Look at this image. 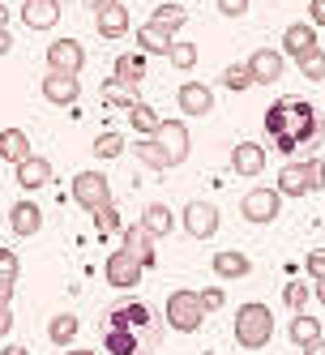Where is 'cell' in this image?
<instances>
[{
	"instance_id": "1",
	"label": "cell",
	"mask_w": 325,
	"mask_h": 355,
	"mask_svg": "<svg viewBox=\"0 0 325 355\" xmlns=\"http://www.w3.org/2000/svg\"><path fill=\"white\" fill-rule=\"evenodd\" d=\"M231 329H236V343L244 351H265L274 343V309L261 300H248V304H240Z\"/></svg>"
},
{
	"instance_id": "2",
	"label": "cell",
	"mask_w": 325,
	"mask_h": 355,
	"mask_svg": "<svg viewBox=\"0 0 325 355\" xmlns=\"http://www.w3.org/2000/svg\"><path fill=\"white\" fill-rule=\"evenodd\" d=\"M206 321V309H202V295L180 287V291H171L167 295V325L176 329V334H197Z\"/></svg>"
},
{
	"instance_id": "3",
	"label": "cell",
	"mask_w": 325,
	"mask_h": 355,
	"mask_svg": "<svg viewBox=\"0 0 325 355\" xmlns=\"http://www.w3.org/2000/svg\"><path fill=\"white\" fill-rule=\"evenodd\" d=\"M283 214V193L279 189H270V184H257V189H248L244 201H240V218L244 223H253V227H265Z\"/></svg>"
},
{
	"instance_id": "4",
	"label": "cell",
	"mask_w": 325,
	"mask_h": 355,
	"mask_svg": "<svg viewBox=\"0 0 325 355\" xmlns=\"http://www.w3.org/2000/svg\"><path fill=\"white\" fill-rule=\"evenodd\" d=\"M73 201H78V206L82 210H98V206H107V201H112V184H107V175L103 171H78V175H73Z\"/></svg>"
},
{
	"instance_id": "5",
	"label": "cell",
	"mask_w": 325,
	"mask_h": 355,
	"mask_svg": "<svg viewBox=\"0 0 325 355\" xmlns=\"http://www.w3.org/2000/svg\"><path fill=\"white\" fill-rule=\"evenodd\" d=\"M82 69H86V47L78 39L47 43V73H69V78H78Z\"/></svg>"
},
{
	"instance_id": "6",
	"label": "cell",
	"mask_w": 325,
	"mask_h": 355,
	"mask_svg": "<svg viewBox=\"0 0 325 355\" xmlns=\"http://www.w3.org/2000/svg\"><path fill=\"white\" fill-rule=\"evenodd\" d=\"M141 274H146V266L133 257V252H124V248H116L112 257L103 261V278H107L112 287H120V291L137 287V283H141Z\"/></svg>"
},
{
	"instance_id": "7",
	"label": "cell",
	"mask_w": 325,
	"mask_h": 355,
	"mask_svg": "<svg viewBox=\"0 0 325 355\" xmlns=\"http://www.w3.org/2000/svg\"><path fill=\"white\" fill-rule=\"evenodd\" d=\"M155 141L167 150L171 167H180V163L188 159V150H193V137H188V124H184V120H163L159 133H155Z\"/></svg>"
},
{
	"instance_id": "8",
	"label": "cell",
	"mask_w": 325,
	"mask_h": 355,
	"mask_svg": "<svg viewBox=\"0 0 325 355\" xmlns=\"http://www.w3.org/2000/svg\"><path fill=\"white\" fill-rule=\"evenodd\" d=\"M180 223L193 240H210L218 232V206H210V201H188L180 210Z\"/></svg>"
},
{
	"instance_id": "9",
	"label": "cell",
	"mask_w": 325,
	"mask_h": 355,
	"mask_svg": "<svg viewBox=\"0 0 325 355\" xmlns=\"http://www.w3.org/2000/svg\"><path fill=\"white\" fill-rule=\"evenodd\" d=\"M248 73H253V86H274L287 73V56L274 52V47H257L248 56Z\"/></svg>"
},
{
	"instance_id": "10",
	"label": "cell",
	"mask_w": 325,
	"mask_h": 355,
	"mask_svg": "<svg viewBox=\"0 0 325 355\" xmlns=\"http://www.w3.org/2000/svg\"><path fill=\"white\" fill-rule=\"evenodd\" d=\"M120 248H124V252H133V257H137L146 270H155V266H159L155 236H150L141 223H124V232H120Z\"/></svg>"
},
{
	"instance_id": "11",
	"label": "cell",
	"mask_w": 325,
	"mask_h": 355,
	"mask_svg": "<svg viewBox=\"0 0 325 355\" xmlns=\"http://www.w3.org/2000/svg\"><path fill=\"white\" fill-rule=\"evenodd\" d=\"M39 90H43V98H47L52 107H73V103L82 98V82L69 78V73H47Z\"/></svg>"
},
{
	"instance_id": "12",
	"label": "cell",
	"mask_w": 325,
	"mask_h": 355,
	"mask_svg": "<svg viewBox=\"0 0 325 355\" xmlns=\"http://www.w3.org/2000/svg\"><path fill=\"white\" fill-rule=\"evenodd\" d=\"M176 107H180L184 116H210V112H214V90H210L206 82H180Z\"/></svg>"
},
{
	"instance_id": "13",
	"label": "cell",
	"mask_w": 325,
	"mask_h": 355,
	"mask_svg": "<svg viewBox=\"0 0 325 355\" xmlns=\"http://www.w3.org/2000/svg\"><path fill=\"white\" fill-rule=\"evenodd\" d=\"M210 270H214V278H222V283H240V278L253 274V261H248L240 248H218L210 257Z\"/></svg>"
},
{
	"instance_id": "14",
	"label": "cell",
	"mask_w": 325,
	"mask_h": 355,
	"mask_svg": "<svg viewBox=\"0 0 325 355\" xmlns=\"http://www.w3.org/2000/svg\"><path fill=\"white\" fill-rule=\"evenodd\" d=\"M291 137L299 146H313L321 137V120H317L313 103H304V98H291Z\"/></svg>"
},
{
	"instance_id": "15",
	"label": "cell",
	"mask_w": 325,
	"mask_h": 355,
	"mask_svg": "<svg viewBox=\"0 0 325 355\" xmlns=\"http://www.w3.org/2000/svg\"><path fill=\"white\" fill-rule=\"evenodd\" d=\"M231 171L240 175V180H253V175H261V171H265V146H257V141L231 146Z\"/></svg>"
},
{
	"instance_id": "16",
	"label": "cell",
	"mask_w": 325,
	"mask_h": 355,
	"mask_svg": "<svg viewBox=\"0 0 325 355\" xmlns=\"http://www.w3.org/2000/svg\"><path fill=\"white\" fill-rule=\"evenodd\" d=\"M60 0H26L21 5V21H26L30 31H56L60 26Z\"/></svg>"
},
{
	"instance_id": "17",
	"label": "cell",
	"mask_w": 325,
	"mask_h": 355,
	"mask_svg": "<svg viewBox=\"0 0 325 355\" xmlns=\"http://www.w3.org/2000/svg\"><path fill=\"white\" fill-rule=\"evenodd\" d=\"M94 31L103 35V39H124V35L133 31V17H129V9L116 0V5H107V9L94 13Z\"/></svg>"
},
{
	"instance_id": "18",
	"label": "cell",
	"mask_w": 325,
	"mask_h": 355,
	"mask_svg": "<svg viewBox=\"0 0 325 355\" xmlns=\"http://www.w3.org/2000/svg\"><path fill=\"white\" fill-rule=\"evenodd\" d=\"M13 180L26 189V193H35V189H43V184H52V163H47L43 155H30V159H21V163L13 167Z\"/></svg>"
},
{
	"instance_id": "19",
	"label": "cell",
	"mask_w": 325,
	"mask_h": 355,
	"mask_svg": "<svg viewBox=\"0 0 325 355\" xmlns=\"http://www.w3.org/2000/svg\"><path fill=\"white\" fill-rule=\"evenodd\" d=\"M274 189H279L283 197H308L313 193V184H308V163H283Z\"/></svg>"
},
{
	"instance_id": "20",
	"label": "cell",
	"mask_w": 325,
	"mask_h": 355,
	"mask_svg": "<svg viewBox=\"0 0 325 355\" xmlns=\"http://www.w3.org/2000/svg\"><path fill=\"white\" fill-rule=\"evenodd\" d=\"M137 223H141L155 240H163V236L176 232V214H171V206H163V201H150V206L141 210V218H137Z\"/></svg>"
},
{
	"instance_id": "21",
	"label": "cell",
	"mask_w": 325,
	"mask_h": 355,
	"mask_svg": "<svg viewBox=\"0 0 325 355\" xmlns=\"http://www.w3.org/2000/svg\"><path fill=\"white\" fill-rule=\"evenodd\" d=\"M9 227H13V236H35L39 227H43V210L35 206V201H13V210H9Z\"/></svg>"
},
{
	"instance_id": "22",
	"label": "cell",
	"mask_w": 325,
	"mask_h": 355,
	"mask_svg": "<svg viewBox=\"0 0 325 355\" xmlns=\"http://www.w3.org/2000/svg\"><path fill=\"white\" fill-rule=\"evenodd\" d=\"M308 47H317V26L313 21H291V26L283 31V56H299V52H308Z\"/></svg>"
},
{
	"instance_id": "23",
	"label": "cell",
	"mask_w": 325,
	"mask_h": 355,
	"mask_svg": "<svg viewBox=\"0 0 325 355\" xmlns=\"http://www.w3.org/2000/svg\"><path fill=\"white\" fill-rule=\"evenodd\" d=\"M35 155V146H30V137H26V129H0V159L5 163H21V159H30Z\"/></svg>"
},
{
	"instance_id": "24",
	"label": "cell",
	"mask_w": 325,
	"mask_h": 355,
	"mask_svg": "<svg viewBox=\"0 0 325 355\" xmlns=\"http://www.w3.org/2000/svg\"><path fill=\"white\" fill-rule=\"evenodd\" d=\"M287 338L304 351V347H313V343H321L325 338V329H321V321L317 317H308V313H295L291 317V325H287Z\"/></svg>"
},
{
	"instance_id": "25",
	"label": "cell",
	"mask_w": 325,
	"mask_h": 355,
	"mask_svg": "<svg viewBox=\"0 0 325 355\" xmlns=\"http://www.w3.org/2000/svg\"><path fill=\"white\" fill-rule=\"evenodd\" d=\"M150 325V309L146 304H120L107 313V329H146Z\"/></svg>"
},
{
	"instance_id": "26",
	"label": "cell",
	"mask_w": 325,
	"mask_h": 355,
	"mask_svg": "<svg viewBox=\"0 0 325 355\" xmlns=\"http://www.w3.org/2000/svg\"><path fill=\"white\" fill-rule=\"evenodd\" d=\"M98 94H103V103H107V107H116V112H129V107L137 103V98H141L133 82H120V78H107Z\"/></svg>"
},
{
	"instance_id": "27",
	"label": "cell",
	"mask_w": 325,
	"mask_h": 355,
	"mask_svg": "<svg viewBox=\"0 0 325 355\" xmlns=\"http://www.w3.org/2000/svg\"><path fill=\"white\" fill-rule=\"evenodd\" d=\"M124 116H129V129H133L137 137H155V133H159V124H163V116L150 107V103H141V98H137V103L124 112Z\"/></svg>"
},
{
	"instance_id": "28",
	"label": "cell",
	"mask_w": 325,
	"mask_h": 355,
	"mask_svg": "<svg viewBox=\"0 0 325 355\" xmlns=\"http://www.w3.org/2000/svg\"><path fill=\"white\" fill-rule=\"evenodd\" d=\"M171 43H176V39L163 35L159 26H150V21H146V26H137V52H146V56H167Z\"/></svg>"
},
{
	"instance_id": "29",
	"label": "cell",
	"mask_w": 325,
	"mask_h": 355,
	"mask_svg": "<svg viewBox=\"0 0 325 355\" xmlns=\"http://www.w3.org/2000/svg\"><path fill=\"white\" fill-rule=\"evenodd\" d=\"M78 329H82V321L73 317V313H56L52 321H47V338H52V347H64L69 351V343L78 338Z\"/></svg>"
},
{
	"instance_id": "30",
	"label": "cell",
	"mask_w": 325,
	"mask_h": 355,
	"mask_svg": "<svg viewBox=\"0 0 325 355\" xmlns=\"http://www.w3.org/2000/svg\"><path fill=\"white\" fill-rule=\"evenodd\" d=\"M137 163L150 167V171H171V159H167V150L155 141V137H137Z\"/></svg>"
},
{
	"instance_id": "31",
	"label": "cell",
	"mask_w": 325,
	"mask_h": 355,
	"mask_svg": "<svg viewBox=\"0 0 325 355\" xmlns=\"http://www.w3.org/2000/svg\"><path fill=\"white\" fill-rule=\"evenodd\" d=\"M184 21H188V9H180V5H159L150 13V26H159L171 39H176V31H184Z\"/></svg>"
},
{
	"instance_id": "32",
	"label": "cell",
	"mask_w": 325,
	"mask_h": 355,
	"mask_svg": "<svg viewBox=\"0 0 325 355\" xmlns=\"http://www.w3.org/2000/svg\"><path fill=\"white\" fill-rule=\"evenodd\" d=\"M112 78L141 86V78H146V52H124V56H116V69H112Z\"/></svg>"
},
{
	"instance_id": "33",
	"label": "cell",
	"mask_w": 325,
	"mask_h": 355,
	"mask_svg": "<svg viewBox=\"0 0 325 355\" xmlns=\"http://www.w3.org/2000/svg\"><path fill=\"white\" fill-rule=\"evenodd\" d=\"M295 69H299V78H308V82H325V47H308V52H299L295 56Z\"/></svg>"
},
{
	"instance_id": "34",
	"label": "cell",
	"mask_w": 325,
	"mask_h": 355,
	"mask_svg": "<svg viewBox=\"0 0 325 355\" xmlns=\"http://www.w3.org/2000/svg\"><path fill=\"white\" fill-rule=\"evenodd\" d=\"M103 351H107V355H137V351H141V343H137V329H107Z\"/></svg>"
},
{
	"instance_id": "35",
	"label": "cell",
	"mask_w": 325,
	"mask_h": 355,
	"mask_svg": "<svg viewBox=\"0 0 325 355\" xmlns=\"http://www.w3.org/2000/svg\"><path fill=\"white\" fill-rule=\"evenodd\" d=\"M265 133L270 137L291 133V98H279L274 107H265Z\"/></svg>"
},
{
	"instance_id": "36",
	"label": "cell",
	"mask_w": 325,
	"mask_h": 355,
	"mask_svg": "<svg viewBox=\"0 0 325 355\" xmlns=\"http://www.w3.org/2000/svg\"><path fill=\"white\" fill-rule=\"evenodd\" d=\"M94 232H98V236H116V232H124V218H120V210H116V201H107V206L94 210Z\"/></svg>"
},
{
	"instance_id": "37",
	"label": "cell",
	"mask_w": 325,
	"mask_h": 355,
	"mask_svg": "<svg viewBox=\"0 0 325 355\" xmlns=\"http://www.w3.org/2000/svg\"><path fill=\"white\" fill-rule=\"evenodd\" d=\"M222 86H227V90H248V86H253V73H248V64H227V69H222Z\"/></svg>"
},
{
	"instance_id": "38",
	"label": "cell",
	"mask_w": 325,
	"mask_h": 355,
	"mask_svg": "<svg viewBox=\"0 0 325 355\" xmlns=\"http://www.w3.org/2000/svg\"><path fill=\"white\" fill-rule=\"evenodd\" d=\"M94 155L98 159H120L124 155V137L120 133H98L94 137Z\"/></svg>"
},
{
	"instance_id": "39",
	"label": "cell",
	"mask_w": 325,
	"mask_h": 355,
	"mask_svg": "<svg viewBox=\"0 0 325 355\" xmlns=\"http://www.w3.org/2000/svg\"><path fill=\"white\" fill-rule=\"evenodd\" d=\"M283 304L291 313H308V283H287L283 287Z\"/></svg>"
},
{
	"instance_id": "40",
	"label": "cell",
	"mask_w": 325,
	"mask_h": 355,
	"mask_svg": "<svg viewBox=\"0 0 325 355\" xmlns=\"http://www.w3.org/2000/svg\"><path fill=\"white\" fill-rule=\"evenodd\" d=\"M167 60L176 64V69H184V73H188V69L197 64V47H193V43H171V52H167Z\"/></svg>"
},
{
	"instance_id": "41",
	"label": "cell",
	"mask_w": 325,
	"mask_h": 355,
	"mask_svg": "<svg viewBox=\"0 0 325 355\" xmlns=\"http://www.w3.org/2000/svg\"><path fill=\"white\" fill-rule=\"evenodd\" d=\"M17 270H21L17 252L13 248H0V283H17Z\"/></svg>"
},
{
	"instance_id": "42",
	"label": "cell",
	"mask_w": 325,
	"mask_h": 355,
	"mask_svg": "<svg viewBox=\"0 0 325 355\" xmlns=\"http://www.w3.org/2000/svg\"><path fill=\"white\" fill-rule=\"evenodd\" d=\"M304 270H308V283H321V278H325V248H308Z\"/></svg>"
},
{
	"instance_id": "43",
	"label": "cell",
	"mask_w": 325,
	"mask_h": 355,
	"mask_svg": "<svg viewBox=\"0 0 325 355\" xmlns=\"http://www.w3.org/2000/svg\"><path fill=\"white\" fill-rule=\"evenodd\" d=\"M197 295H202V309L206 313H218L222 304H227V291H222V287H206V291H197Z\"/></svg>"
},
{
	"instance_id": "44",
	"label": "cell",
	"mask_w": 325,
	"mask_h": 355,
	"mask_svg": "<svg viewBox=\"0 0 325 355\" xmlns=\"http://www.w3.org/2000/svg\"><path fill=\"white\" fill-rule=\"evenodd\" d=\"M308 184H313V193L325 189V159H308Z\"/></svg>"
},
{
	"instance_id": "45",
	"label": "cell",
	"mask_w": 325,
	"mask_h": 355,
	"mask_svg": "<svg viewBox=\"0 0 325 355\" xmlns=\"http://www.w3.org/2000/svg\"><path fill=\"white\" fill-rule=\"evenodd\" d=\"M222 17H244L248 13V0H214Z\"/></svg>"
},
{
	"instance_id": "46",
	"label": "cell",
	"mask_w": 325,
	"mask_h": 355,
	"mask_svg": "<svg viewBox=\"0 0 325 355\" xmlns=\"http://www.w3.org/2000/svg\"><path fill=\"white\" fill-rule=\"evenodd\" d=\"M274 150H279V155H283V159H291V155H295V150H299V141H295L291 133H283V137H274Z\"/></svg>"
},
{
	"instance_id": "47",
	"label": "cell",
	"mask_w": 325,
	"mask_h": 355,
	"mask_svg": "<svg viewBox=\"0 0 325 355\" xmlns=\"http://www.w3.org/2000/svg\"><path fill=\"white\" fill-rule=\"evenodd\" d=\"M308 21L313 26H325V0H308Z\"/></svg>"
},
{
	"instance_id": "48",
	"label": "cell",
	"mask_w": 325,
	"mask_h": 355,
	"mask_svg": "<svg viewBox=\"0 0 325 355\" xmlns=\"http://www.w3.org/2000/svg\"><path fill=\"white\" fill-rule=\"evenodd\" d=\"M9 329H13V309L0 304V338H9Z\"/></svg>"
},
{
	"instance_id": "49",
	"label": "cell",
	"mask_w": 325,
	"mask_h": 355,
	"mask_svg": "<svg viewBox=\"0 0 325 355\" xmlns=\"http://www.w3.org/2000/svg\"><path fill=\"white\" fill-rule=\"evenodd\" d=\"M13 52V35H9V26H0V56H9Z\"/></svg>"
},
{
	"instance_id": "50",
	"label": "cell",
	"mask_w": 325,
	"mask_h": 355,
	"mask_svg": "<svg viewBox=\"0 0 325 355\" xmlns=\"http://www.w3.org/2000/svg\"><path fill=\"white\" fill-rule=\"evenodd\" d=\"M13 291H17V283H0V304H9V300H13Z\"/></svg>"
},
{
	"instance_id": "51",
	"label": "cell",
	"mask_w": 325,
	"mask_h": 355,
	"mask_svg": "<svg viewBox=\"0 0 325 355\" xmlns=\"http://www.w3.org/2000/svg\"><path fill=\"white\" fill-rule=\"evenodd\" d=\"M82 5H86L90 13H98V9H107V5H116V0H82Z\"/></svg>"
},
{
	"instance_id": "52",
	"label": "cell",
	"mask_w": 325,
	"mask_h": 355,
	"mask_svg": "<svg viewBox=\"0 0 325 355\" xmlns=\"http://www.w3.org/2000/svg\"><path fill=\"white\" fill-rule=\"evenodd\" d=\"M313 295H317V304H325V278H321V283H313Z\"/></svg>"
},
{
	"instance_id": "53",
	"label": "cell",
	"mask_w": 325,
	"mask_h": 355,
	"mask_svg": "<svg viewBox=\"0 0 325 355\" xmlns=\"http://www.w3.org/2000/svg\"><path fill=\"white\" fill-rule=\"evenodd\" d=\"M304 355H325V338H321V343H313V347H304Z\"/></svg>"
},
{
	"instance_id": "54",
	"label": "cell",
	"mask_w": 325,
	"mask_h": 355,
	"mask_svg": "<svg viewBox=\"0 0 325 355\" xmlns=\"http://www.w3.org/2000/svg\"><path fill=\"white\" fill-rule=\"evenodd\" d=\"M0 355H30V351H26V347H17V343H13V347H5V351H0Z\"/></svg>"
},
{
	"instance_id": "55",
	"label": "cell",
	"mask_w": 325,
	"mask_h": 355,
	"mask_svg": "<svg viewBox=\"0 0 325 355\" xmlns=\"http://www.w3.org/2000/svg\"><path fill=\"white\" fill-rule=\"evenodd\" d=\"M5 21H9V9H5V5H0V26H5Z\"/></svg>"
},
{
	"instance_id": "56",
	"label": "cell",
	"mask_w": 325,
	"mask_h": 355,
	"mask_svg": "<svg viewBox=\"0 0 325 355\" xmlns=\"http://www.w3.org/2000/svg\"><path fill=\"white\" fill-rule=\"evenodd\" d=\"M64 355H98V351H64Z\"/></svg>"
},
{
	"instance_id": "57",
	"label": "cell",
	"mask_w": 325,
	"mask_h": 355,
	"mask_svg": "<svg viewBox=\"0 0 325 355\" xmlns=\"http://www.w3.org/2000/svg\"><path fill=\"white\" fill-rule=\"evenodd\" d=\"M184 5H197V0H184Z\"/></svg>"
}]
</instances>
